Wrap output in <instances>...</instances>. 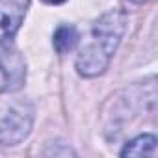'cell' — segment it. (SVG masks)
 <instances>
[{
	"label": "cell",
	"mask_w": 158,
	"mask_h": 158,
	"mask_svg": "<svg viewBox=\"0 0 158 158\" xmlns=\"http://www.w3.org/2000/svg\"><path fill=\"white\" fill-rule=\"evenodd\" d=\"M127 13L121 10H112L95 21L89 39L82 45L74 61L78 74L84 78H95L108 69L127 32Z\"/></svg>",
	"instance_id": "cell-1"
},
{
	"label": "cell",
	"mask_w": 158,
	"mask_h": 158,
	"mask_svg": "<svg viewBox=\"0 0 158 158\" xmlns=\"http://www.w3.org/2000/svg\"><path fill=\"white\" fill-rule=\"evenodd\" d=\"M35 119V110L30 101H15L8 106L4 115L0 117V145L15 147L23 143L32 132Z\"/></svg>",
	"instance_id": "cell-2"
},
{
	"label": "cell",
	"mask_w": 158,
	"mask_h": 158,
	"mask_svg": "<svg viewBox=\"0 0 158 158\" xmlns=\"http://www.w3.org/2000/svg\"><path fill=\"white\" fill-rule=\"evenodd\" d=\"M26 80V61L13 43L0 47V93L23 88Z\"/></svg>",
	"instance_id": "cell-3"
},
{
	"label": "cell",
	"mask_w": 158,
	"mask_h": 158,
	"mask_svg": "<svg viewBox=\"0 0 158 158\" xmlns=\"http://www.w3.org/2000/svg\"><path fill=\"white\" fill-rule=\"evenodd\" d=\"M28 6L30 0H0V47L13 43Z\"/></svg>",
	"instance_id": "cell-4"
},
{
	"label": "cell",
	"mask_w": 158,
	"mask_h": 158,
	"mask_svg": "<svg viewBox=\"0 0 158 158\" xmlns=\"http://www.w3.org/2000/svg\"><path fill=\"white\" fill-rule=\"evenodd\" d=\"M78 39H80V35H78V30L73 24H60L54 32L52 45L58 54H67L78 45Z\"/></svg>",
	"instance_id": "cell-5"
},
{
	"label": "cell",
	"mask_w": 158,
	"mask_h": 158,
	"mask_svg": "<svg viewBox=\"0 0 158 158\" xmlns=\"http://www.w3.org/2000/svg\"><path fill=\"white\" fill-rule=\"evenodd\" d=\"M156 151V136L152 134H141L134 139H130L123 151L121 156H147V154H154Z\"/></svg>",
	"instance_id": "cell-6"
},
{
	"label": "cell",
	"mask_w": 158,
	"mask_h": 158,
	"mask_svg": "<svg viewBox=\"0 0 158 158\" xmlns=\"http://www.w3.org/2000/svg\"><path fill=\"white\" fill-rule=\"evenodd\" d=\"M45 4H50V6H58V4H63L65 0H43Z\"/></svg>",
	"instance_id": "cell-7"
},
{
	"label": "cell",
	"mask_w": 158,
	"mask_h": 158,
	"mask_svg": "<svg viewBox=\"0 0 158 158\" xmlns=\"http://www.w3.org/2000/svg\"><path fill=\"white\" fill-rule=\"evenodd\" d=\"M132 4H143V2H147V0H130Z\"/></svg>",
	"instance_id": "cell-8"
}]
</instances>
